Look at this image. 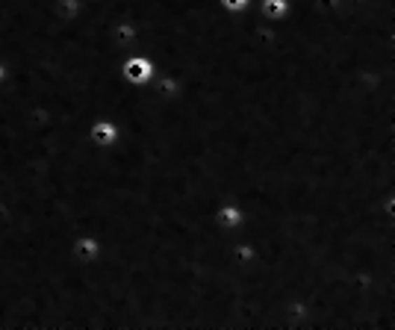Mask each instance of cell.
<instances>
[{
	"label": "cell",
	"instance_id": "2",
	"mask_svg": "<svg viewBox=\"0 0 395 330\" xmlns=\"http://www.w3.org/2000/svg\"><path fill=\"white\" fill-rule=\"evenodd\" d=\"M292 0H263V15L269 21H286Z\"/></svg>",
	"mask_w": 395,
	"mask_h": 330
},
{
	"label": "cell",
	"instance_id": "3",
	"mask_svg": "<svg viewBox=\"0 0 395 330\" xmlns=\"http://www.w3.org/2000/svg\"><path fill=\"white\" fill-rule=\"evenodd\" d=\"M219 6L224 12H230V15H239V12H245L251 6V0H219Z\"/></svg>",
	"mask_w": 395,
	"mask_h": 330
},
{
	"label": "cell",
	"instance_id": "1",
	"mask_svg": "<svg viewBox=\"0 0 395 330\" xmlns=\"http://www.w3.org/2000/svg\"><path fill=\"white\" fill-rule=\"evenodd\" d=\"M121 74L130 85H148L153 77H157V65L148 53H130L121 62Z\"/></svg>",
	"mask_w": 395,
	"mask_h": 330
}]
</instances>
